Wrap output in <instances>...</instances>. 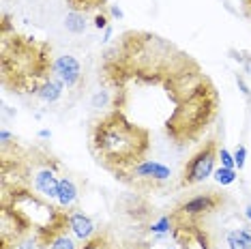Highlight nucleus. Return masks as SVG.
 Segmentation results:
<instances>
[{
	"mask_svg": "<svg viewBox=\"0 0 251 249\" xmlns=\"http://www.w3.org/2000/svg\"><path fill=\"white\" fill-rule=\"evenodd\" d=\"M101 80L110 107L176 149L202 144L219 118V93L202 65L155 32H123L103 54Z\"/></svg>",
	"mask_w": 251,
	"mask_h": 249,
	"instance_id": "f257e3e1",
	"label": "nucleus"
},
{
	"mask_svg": "<svg viewBox=\"0 0 251 249\" xmlns=\"http://www.w3.org/2000/svg\"><path fill=\"white\" fill-rule=\"evenodd\" d=\"M88 146L95 161L123 180L138 163L146 161V155L152 149V135L121 110L110 107L93 123Z\"/></svg>",
	"mask_w": 251,
	"mask_h": 249,
	"instance_id": "f03ea898",
	"label": "nucleus"
},
{
	"mask_svg": "<svg viewBox=\"0 0 251 249\" xmlns=\"http://www.w3.org/2000/svg\"><path fill=\"white\" fill-rule=\"evenodd\" d=\"M50 45L22 35H2V84L13 93L37 95L52 75Z\"/></svg>",
	"mask_w": 251,
	"mask_h": 249,
	"instance_id": "7ed1b4c3",
	"label": "nucleus"
},
{
	"mask_svg": "<svg viewBox=\"0 0 251 249\" xmlns=\"http://www.w3.org/2000/svg\"><path fill=\"white\" fill-rule=\"evenodd\" d=\"M217 159H219V144H217V140L215 138L204 140L202 146L193 152L191 159L187 161L185 170H182L180 185L189 187V185H198V183H204L206 178H210L215 172Z\"/></svg>",
	"mask_w": 251,
	"mask_h": 249,
	"instance_id": "20e7f679",
	"label": "nucleus"
},
{
	"mask_svg": "<svg viewBox=\"0 0 251 249\" xmlns=\"http://www.w3.org/2000/svg\"><path fill=\"white\" fill-rule=\"evenodd\" d=\"M226 196L217 194V191H206V194L193 196L191 200L182 202V204L176 208L172 222H198L200 217L217 211L219 206H224Z\"/></svg>",
	"mask_w": 251,
	"mask_h": 249,
	"instance_id": "39448f33",
	"label": "nucleus"
},
{
	"mask_svg": "<svg viewBox=\"0 0 251 249\" xmlns=\"http://www.w3.org/2000/svg\"><path fill=\"white\" fill-rule=\"evenodd\" d=\"M170 176H172V170L168 166H163L161 161H152V159H146L138 163L131 172L125 176L123 180H127L131 185H157V183H165Z\"/></svg>",
	"mask_w": 251,
	"mask_h": 249,
	"instance_id": "423d86ee",
	"label": "nucleus"
},
{
	"mask_svg": "<svg viewBox=\"0 0 251 249\" xmlns=\"http://www.w3.org/2000/svg\"><path fill=\"white\" fill-rule=\"evenodd\" d=\"M32 187H35L37 194H41L48 200H56L58 198V189H60V178L56 172V163H45L41 168L32 170Z\"/></svg>",
	"mask_w": 251,
	"mask_h": 249,
	"instance_id": "0eeeda50",
	"label": "nucleus"
},
{
	"mask_svg": "<svg viewBox=\"0 0 251 249\" xmlns=\"http://www.w3.org/2000/svg\"><path fill=\"white\" fill-rule=\"evenodd\" d=\"M52 75L58 77L67 88H73L79 80H82V65H79V60L75 58V56L62 54V56H58V58H54Z\"/></svg>",
	"mask_w": 251,
	"mask_h": 249,
	"instance_id": "6e6552de",
	"label": "nucleus"
},
{
	"mask_svg": "<svg viewBox=\"0 0 251 249\" xmlns=\"http://www.w3.org/2000/svg\"><path fill=\"white\" fill-rule=\"evenodd\" d=\"M69 230L73 232V236L79 239V241H88V239H93V236L97 234L95 222L88 217L86 213L77 211V208L69 211Z\"/></svg>",
	"mask_w": 251,
	"mask_h": 249,
	"instance_id": "1a4fd4ad",
	"label": "nucleus"
},
{
	"mask_svg": "<svg viewBox=\"0 0 251 249\" xmlns=\"http://www.w3.org/2000/svg\"><path fill=\"white\" fill-rule=\"evenodd\" d=\"M58 206L65 208V211H71L73 204L77 202V187L69 176H62L60 178V189H58Z\"/></svg>",
	"mask_w": 251,
	"mask_h": 249,
	"instance_id": "9d476101",
	"label": "nucleus"
},
{
	"mask_svg": "<svg viewBox=\"0 0 251 249\" xmlns=\"http://www.w3.org/2000/svg\"><path fill=\"white\" fill-rule=\"evenodd\" d=\"M62 88H65V84H62L58 77L50 75L48 80L41 84V88H39L37 97L41 99V101H45V103H54V101H58V99L62 97Z\"/></svg>",
	"mask_w": 251,
	"mask_h": 249,
	"instance_id": "9b49d317",
	"label": "nucleus"
},
{
	"mask_svg": "<svg viewBox=\"0 0 251 249\" xmlns=\"http://www.w3.org/2000/svg\"><path fill=\"white\" fill-rule=\"evenodd\" d=\"M227 249H251V232L247 228H232L226 232Z\"/></svg>",
	"mask_w": 251,
	"mask_h": 249,
	"instance_id": "f8f14e48",
	"label": "nucleus"
},
{
	"mask_svg": "<svg viewBox=\"0 0 251 249\" xmlns=\"http://www.w3.org/2000/svg\"><path fill=\"white\" fill-rule=\"evenodd\" d=\"M69 232V225H65V228H60V230H56L52 236L48 239V249H79L75 245V239L73 236L67 234Z\"/></svg>",
	"mask_w": 251,
	"mask_h": 249,
	"instance_id": "ddd939ff",
	"label": "nucleus"
},
{
	"mask_svg": "<svg viewBox=\"0 0 251 249\" xmlns=\"http://www.w3.org/2000/svg\"><path fill=\"white\" fill-rule=\"evenodd\" d=\"M86 26H88V20H86V13H82V11H69L65 15V28L71 35H84Z\"/></svg>",
	"mask_w": 251,
	"mask_h": 249,
	"instance_id": "4468645a",
	"label": "nucleus"
},
{
	"mask_svg": "<svg viewBox=\"0 0 251 249\" xmlns=\"http://www.w3.org/2000/svg\"><path fill=\"white\" fill-rule=\"evenodd\" d=\"M79 249H121L118 243L112 239L110 232H97L93 239L84 241V245Z\"/></svg>",
	"mask_w": 251,
	"mask_h": 249,
	"instance_id": "2eb2a0df",
	"label": "nucleus"
},
{
	"mask_svg": "<svg viewBox=\"0 0 251 249\" xmlns=\"http://www.w3.org/2000/svg\"><path fill=\"white\" fill-rule=\"evenodd\" d=\"M236 170H232V168H217L215 172H213V178L219 183L221 187H227V185H232V183H236Z\"/></svg>",
	"mask_w": 251,
	"mask_h": 249,
	"instance_id": "dca6fc26",
	"label": "nucleus"
},
{
	"mask_svg": "<svg viewBox=\"0 0 251 249\" xmlns=\"http://www.w3.org/2000/svg\"><path fill=\"white\" fill-rule=\"evenodd\" d=\"M69 2L71 11H82V13H86V11H93L97 7H103L105 0H67Z\"/></svg>",
	"mask_w": 251,
	"mask_h": 249,
	"instance_id": "f3484780",
	"label": "nucleus"
},
{
	"mask_svg": "<svg viewBox=\"0 0 251 249\" xmlns=\"http://www.w3.org/2000/svg\"><path fill=\"white\" fill-rule=\"evenodd\" d=\"M39 247H43V245H41V241H39L37 232H30V234L24 236V239L18 243V247L15 249H39Z\"/></svg>",
	"mask_w": 251,
	"mask_h": 249,
	"instance_id": "a211bd4d",
	"label": "nucleus"
},
{
	"mask_svg": "<svg viewBox=\"0 0 251 249\" xmlns=\"http://www.w3.org/2000/svg\"><path fill=\"white\" fill-rule=\"evenodd\" d=\"M151 230L155 232L157 236L170 234V230H172V219H170V217H161L157 224H152V225H151Z\"/></svg>",
	"mask_w": 251,
	"mask_h": 249,
	"instance_id": "6ab92c4d",
	"label": "nucleus"
},
{
	"mask_svg": "<svg viewBox=\"0 0 251 249\" xmlns=\"http://www.w3.org/2000/svg\"><path fill=\"white\" fill-rule=\"evenodd\" d=\"M219 161L224 168H232L236 170V161H234V152H230L227 149H219Z\"/></svg>",
	"mask_w": 251,
	"mask_h": 249,
	"instance_id": "aec40b11",
	"label": "nucleus"
},
{
	"mask_svg": "<svg viewBox=\"0 0 251 249\" xmlns=\"http://www.w3.org/2000/svg\"><path fill=\"white\" fill-rule=\"evenodd\" d=\"M234 161H236V168L238 170L245 168V161H247V149H245L243 144H238L236 150H234Z\"/></svg>",
	"mask_w": 251,
	"mask_h": 249,
	"instance_id": "412c9836",
	"label": "nucleus"
},
{
	"mask_svg": "<svg viewBox=\"0 0 251 249\" xmlns=\"http://www.w3.org/2000/svg\"><path fill=\"white\" fill-rule=\"evenodd\" d=\"M107 26H110V24H107V15H105V13H97V18H95V28H99V30L103 28V30H105Z\"/></svg>",
	"mask_w": 251,
	"mask_h": 249,
	"instance_id": "4be33fe9",
	"label": "nucleus"
},
{
	"mask_svg": "<svg viewBox=\"0 0 251 249\" xmlns=\"http://www.w3.org/2000/svg\"><path fill=\"white\" fill-rule=\"evenodd\" d=\"M236 82H238V88H241V93L251 101V90H249L247 84H245V80H243V77H236Z\"/></svg>",
	"mask_w": 251,
	"mask_h": 249,
	"instance_id": "5701e85b",
	"label": "nucleus"
},
{
	"mask_svg": "<svg viewBox=\"0 0 251 249\" xmlns=\"http://www.w3.org/2000/svg\"><path fill=\"white\" fill-rule=\"evenodd\" d=\"M0 140H2V146H7L11 140H13V135H11V131H7V129H2V131H0Z\"/></svg>",
	"mask_w": 251,
	"mask_h": 249,
	"instance_id": "b1692460",
	"label": "nucleus"
},
{
	"mask_svg": "<svg viewBox=\"0 0 251 249\" xmlns=\"http://www.w3.org/2000/svg\"><path fill=\"white\" fill-rule=\"evenodd\" d=\"M110 11H112V15H114V18H118V20H123V18H125L123 9H121V7H116V4H110Z\"/></svg>",
	"mask_w": 251,
	"mask_h": 249,
	"instance_id": "393cba45",
	"label": "nucleus"
},
{
	"mask_svg": "<svg viewBox=\"0 0 251 249\" xmlns=\"http://www.w3.org/2000/svg\"><path fill=\"white\" fill-rule=\"evenodd\" d=\"M112 35H114V28L107 26L105 32H103V39H101V43H110V41H112Z\"/></svg>",
	"mask_w": 251,
	"mask_h": 249,
	"instance_id": "a878e982",
	"label": "nucleus"
},
{
	"mask_svg": "<svg viewBox=\"0 0 251 249\" xmlns=\"http://www.w3.org/2000/svg\"><path fill=\"white\" fill-rule=\"evenodd\" d=\"M39 138H41V140L52 138V131H50V129H41V131H39Z\"/></svg>",
	"mask_w": 251,
	"mask_h": 249,
	"instance_id": "bb28decb",
	"label": "nucleus"
},
{
	"mask_svg": "<svg viewBox=\"0 0 251 249\" xmlns=\"http://www.w3.org/2000/svg\"><path fill=\"white\" fill-rule=\"evenodd\" d=\"M245 15H247V18H251V0H245Z\"/></svg>",
	"mask_w": 251,
	"mask_h": 249,
	"instance_id": "cd10ccee",
	"label": "nucleus"
},
{
	"mask_svg": "<svg viewBox=\"0 0 251 249\" xmlns=\"http://www.w3.org/2000/svg\"><path fill=\"white\" fill-rule=\"evenodd\" d=\"M245 217H247L249 222H251V206H247V208H245Z\"/></svg>",
	"mask_w": 251,
	"mask_h": 249,
	"instance_id": "c85d7f7f",
	"label": "nucleus"
}]
</instances>
